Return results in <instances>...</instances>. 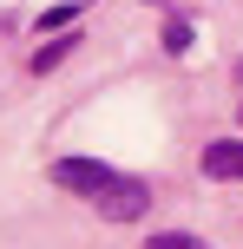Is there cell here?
Returning a JSON list of instances; mask_svg holds the SVG:
<instances>
[{"mask_svg": "<svg viewBox=\"0 0 243 249\" xmlns=\"http://www.w3.org/2000/svg\"><path fill=\"white\" fill-rule=\"evenodd\" d=\"M145 203H151L145 177H112V190H99V197H92V210H99L105 223H138Z\"/></svg>", "mask_w": 243, "mask_h": 249, "instance_id": "1", "label": "cell"}, {"mask_svg": "<svg viewBox=\"0 0 243 249\" xmlns=\"http://www.w3.org/2000/svg\"><path fill=\"white\" fill-rule=\"evenodd\" d=\"M112 177L118 171H105L99 158H59L53 164V184L73 190V197H99V190H112Z\"/></svg>", "mask_w": 243, "mask_h": 249, "instance_id": "2", "label": "cell"}, {"mask_svg": "<svg viewBox=\"0 0 243 249\" xmlns=\"http://www.w3.org/2000/svg\"><path fill=\"white\" fill-rule=\"evenodd\" d=\"M204 177L237 184V177H243V138H217V144H204Z\"/></svg>", "mask_w": 243, "mask_h": 249, "instance_id": "3", "label": "cell"}, {"mask_svg": "<svg viewBox=\"0 0 243 249\" xmlns=\"http://www.w3.org/2000/svg\"><path fill=\"white\" fill-rule=\"evenodd\" d=\"M191 46V20H165V53H184Z\"/></svg>", "mask_w": 243, "mask_h": 249, "instance_id": "5", "label": "cell"}, {"mask_svg": "<svg viewBox=\"0 0 243 249\" xmlns=\"http://www.w3.org/2000/svg\"><path fill=\"white\" fill-rule=\"evenodd\" d=\"M66 53H73V39H53V46H46V53H33V72H53V66H59V59H66Z\"/></svg>", "mask_w": 243, "mask_h": 249, "instance_id": "4", "label": "cell"}, {"mask_svg": "<svg viewBox=\"0 0 243 249\" xmlns=\"http://www.w3.org/2000/svg\"><path fill=\"white\" fill-rule=\"evenodd\" d=\"M145 249H204L197 236H178V230H165V236H145Z\"/></svg>", "mask_w": 243, "mask_h": 249, "instance_id": "6", "label": "cell"}, {"mask_svg": "<svg viewBox=\"0 0 243 249\" xmlns=\"http://www.w3.org/2000/svg\"><path fill=\"white\" fill-rule=\"evenodd\" d=\"M79 20V7H53V13H39V26H46V33H59V26H73Z\"/></svg>", "mask_w": 243, "mask_h": 249, "instance_id": "7", "label": "cell"}]
</instances>
